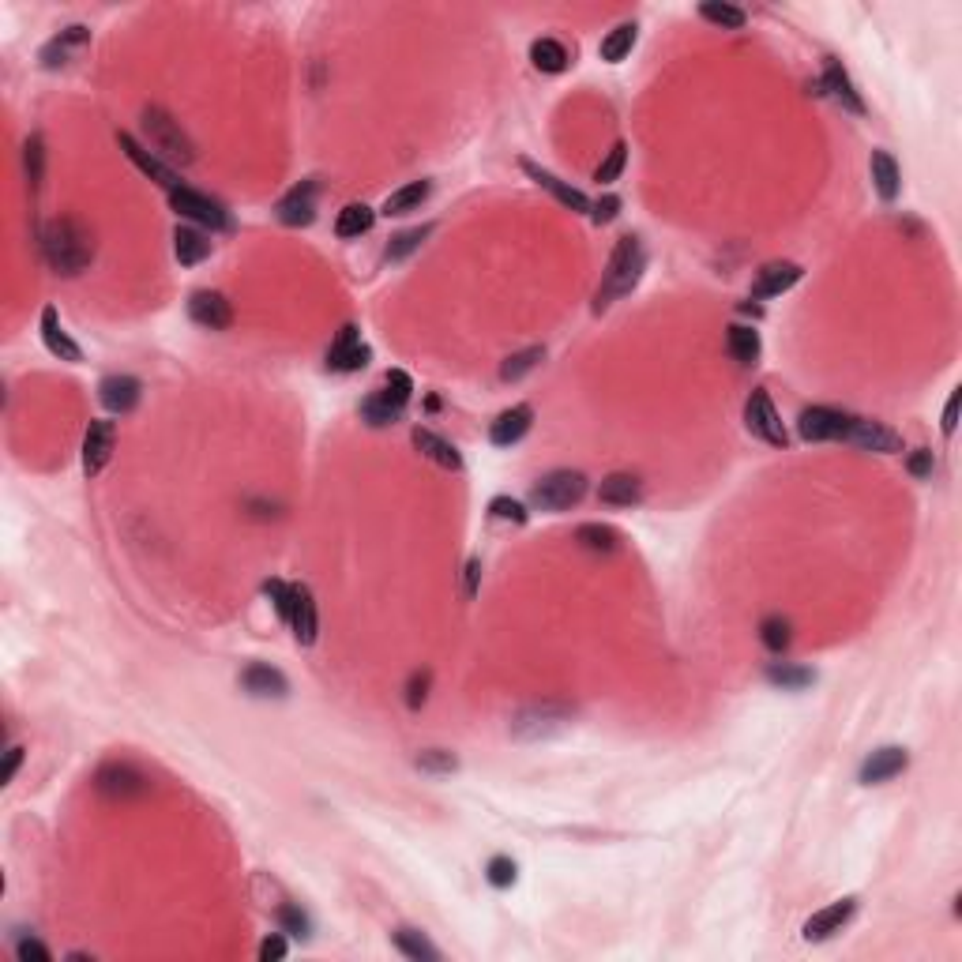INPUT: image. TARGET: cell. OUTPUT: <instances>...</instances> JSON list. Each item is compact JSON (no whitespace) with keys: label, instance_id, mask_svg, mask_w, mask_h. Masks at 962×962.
<instances>
[{"label":"cell","instance_id":"obj_1","mask_svg":"<svg viewBox=\"0 0 962 962\" xmlns=\"http://www.w3.org/2000/svg\"><path fill=\"white\" fill-rule=\"evenodd\" d=\"M42 256H46V264L53 267L57 275L76 279L94 260L91 230H87L79 218H53L46 230H42Z\"/></svg>","mask_w":962,"mask_h":962},{"label":"cell","instance_id":"obj_2","mask_svg":"<svg viewBox=\"0 0 962 962\" xmlns=\"http://www.w3.org/2000/svg\"><path fill=\"white\" fill-rule=\"evenodd\" d=\"M643 271H647V249H643V241L636 233H624L617 241V249L609 252L606 275H602V286L594 294V312H606L613 301L632 294L639 279H643Z\"/></svg>","mask_w":962,"mask_h":962},{"label":"cell","instance_id":"obj_3","mask_svg":"<svg viewBox=\"0 0 962 962\" xmlns=\"http://www.w3.org/2000/svg\"><path fill=\"white\" fill-rule=\"evenodd\" d=\"M140 128H143V140H147V147H151L158 158H170V162H181V166L196 162V147H192V140H188L185 132H181V125L173 121L166 109L147 106V109H143Z\"/></svg>","mask_w":962,"mask_h":962},{"label":"cell","instance_id":"obj_4","mask_svg":"<svg viewBox=\"0 0 962 962\" xmlns=\"http://www.w3.org/2000/svg\"><path fill=\"white\" fill-rule=\"evenodd\" d=\"M583 497H587V478L579 470H553L530 489V504L538 512H568Z\"/></svg>","mask_w":962,"mask_h":962},{"label":"cell","instance_id":"obj_5","mask_svg":"<svg viewBox=\"0 0 962 962\" xmlns=\"http://www.w3.org/2000/svg\"><path fill=\"white\" fill-rule=\"evenodd\" d=\"M94 790L102 793V797H109V801H132V797L151 793V778L143 775L136 763L113 760V763H102V767H98Z\"/></svg>","mask_w":962,"mask_h":962},{"label":"cell","instance_id":"obj_6","mask_svg":"<svg viewBox=\"0 0 962 962\" xmlns=\"http://www.w3.org/2000/svg\"><path fill=\"white\" fill-rule=\"evenodd\" d=\"M745 429L752 436H760L763 444H771V448H786L790 444V433H786V425L778 418L767 388H756L745 399Z\"/></svg>","mask_w":962,"mask_h":962},{"label":"cell","instance_id":"obj_7","mask_svg":"<svg viewBox=\"0 0 962 962\" xmlns=\"http://www.w3.org/2000/svg\"><path fill=\"white\" fill-rule=\"evenodd\" d=\"M170 207L181 218L196 222V226H207V230H230V226H233L230 211H226V207H222L218 200H211V196L196 192V188L181 185L177 192H170Z\"/></svg>","mask_w":962,"mask_h":962},{"label":"cell","instance_id":"obj_8","mask_svg":"<svg viewBox=\"0 0 962 962\" xmlns=\"http://www.w3.org/2000/svg\"><path fill=\"white\" fill-rule=\"evenodd\" d=\"M117 143H121V151L128 155V162H132V166H136L143 177H151V181H155V185H162L166 192H177V188H181V177H177V170H173V166H166V162H162V158H158L151 147H143L136 136L117 132Z\"/></svg>","mask_w":962,"mask_h":962},{"label":"cell","instance_id":"obj_9","mask_svg":"<svg viewBox=\"0 0 962 962\" xmlns=\"http://www.w3.org/2000/svg\"><path fill=\"white\" fill-rule=\"evenodd\" d=\"M113 444H117V421L98 418L87 425V433H83V474L87 478H98L106 470L113 459Z\"/></svg>","mask_w":962,"mask_h":962},{"label":"cell","instance_id":"obj_10","mask_svg":"<svg viewBox=\"0 0 962 962\" xmlns=\"http://www.w3.org/2000/svg\"><path fill=\"white\" fill-rule=\"evenodd\" d=\"M846 429H850V414L831 410V406H808V410H801V418H797V433H801V440H808V444L842 440Z\"/></svg>","mask_w":962,"mask_h":962},{"label":"cell","instance_id":"obj_11","mask_svg":"<svg viewBox=\"0 0 962 962\" xmlns=\"http://www.w3.org/2000/svg\"><path fill=\"white\" fill-rule=\"evenodd\" d=\"M568 722H572V711H568V707L542 703V707H527L523 714H515L512 733L523 737V741H538V737H549L553 730H564Z\"/></svg>","mask_w":962,"mask_h":962},{"label":"cell","instance_id":"obj_12","mask_svg":"<svg viewBox=\"0 0 962 962\" xmlns=\"http://www.w3.org/2000/svg\"><path fill=\"white\" fill-rule=\"evenodd\" d=\"M854 914H857V899L854 895H846V899L831 902V906H823V910H816V914L808 917L805 925H801V936H805L808 944L831 940L835 932H842L850 921H854Z\"/></svg>","mask_w":962,"mask_h":962},{"label":"cell","instance_id":"obj_13","mask_svg":"<svg viewBox=\"0 0 962 962\" xmlns=\"http://www.w3.org/2000/svg\"><path fill=\"white\" fill-rule=\"evenodd\" d=\"M369 361H373V350L361 342V331L354 324H346L327 350V369L331 373H361Z\"/></svg>","mask_w":962,"mask_h":962},{"label":"cell","instance_id":"obj_14","mask_svg":"<svg viewBox=\"0 0 962 962\" xmlns=\"http://www.w3.org/2000/svg\"><path fill=\"white\" fill-rule=\"evenodd\" d=\"M316 196H320V185H316L312 177L290 188V192L275 203V215H279L282 226H294V230L312 226V222H316Z\"/></svg>","mask_w":962,"mask_h":962},{"label":"cell","instance_id":"obj_15","mask_svg":"<svg viewBox=\"0 0 962 962\" xmlns=\"http://www.w3.org/2000/svg\"><path fill=\"white\" fill-rule=\"evenodd\" d=\"M842 440H850L861 451H880V455H899L902 451V436L869 418H850V429H846Z\"/></svg>","mask_w":962,"mask_h":962},{"label":"cell","instance_id":"obj_16","mask_svg":"<svg viewBox=\"0 0 962 962\" xmlns=\"http://www.w3.org/2000/svg\"><path fill=\"white\" fill-rule=\"evenodd\" d=\"M188 316L207 331H226L233 324V305L218 290H196L188 297Z\"/></svg>","mask_w":962,"mask_h":962},{"label":"cell","instance_id":"obj_17","mask_svg":"<svg viewBox=\"0 0 962 962\" xmlns=\"http://www.w3.org/2000/svg\"><path fill=\"white\" fill-rule=\"evenodd\" d=\"M906 767H910V752L899 745H884L865 756V763H861V782H865V786H880V782H891L895 775H902Z\"/></svg>","mask_w":962,"mask_h":962},{"label":"cell","instance_id":"obj_18","mask_svg":"<svg viewBox=\"0 0 962 962\" xmlns=\"http://www.w3.org/2000/svg\"><path fill=\"white\" fill-rule=\"evenodd\" d=\"M98 399H102V406H106L109 414H132L143 399V384L136 376L113 373L98 384Z\"/></svg>","mask_w":962,"mask_h":962},{"label":"cell","instance_id":"obj_19","mask_svg":"<svg viewBox=\"0 0 962 962\" xmlns=\"http://www.w3.org/2000/svg\"><path fill=\"white\" fill-rule=\"evenodd\" d=\"M290 628L301 647H312L320 639V613H316V598L305 583H294V606H290Z\"/></svg>","mask_w":962,"mask_h":962},{"label":"cell","instance_id":"obj_20","mask_svg":"<svg viewBox=\"0 0 962 962\" xmlns=\"http://www.w3.org/2000/svg\"><path fill=\"white\" fill-rule=\"evenodd\" d=\"M823 91L835 98L838 106L846 109V113H854V117H865V102H861V94L854 91V79H850V72L842 68V61H835V57H827L823 61Z\"/></svg>","mask_w":962,"mask_h":962},{"label":"cell","instance_id":"obj_21","mask_svg":"<svg viewBox=\"0 0 962 962\" xmlns=\"http://www.w3.org/2000/svg\"><path fill=\"white\" fill-rule=\"evenodd\" d=\"M805 275V267L793 264V260H775V264H763L756 282H752V297H778L793 290Z\"/></svg>","mask_w":962,"mask_h":962},{"label":"cell","instance_id":"obj_22","mask_svg":"<svg viewBox=\"0 0 962 962\" xmlns=\"http://www.w3.org/2000/svg\"><path fill=\"white\" fill-rule=\"evenodd\" d=\"M523 173H527V177H530V181H534V185H538V188H545V192H549V196H553V200H557V203H564L568 211H575V215H583V211H590V200H587V196H583V192H579V188L564 185L560 177H553V173L542 170V166H534L530 158H523Z\"/></svg>","mask_w":962,"mask_h":962},{"label":"cell","instance_id":"obj_23","mask_svg":"<svg viewBox=\"0 0 962 962\" xmlns=\"http://www.w3.org/2000/svg\"><path fill=\"white\" fill-rule=\"evenodd\" d=\"M42 342H46V350L53 357H61V361H68V365H79L83 361V350L76 346V339L64 331V324H61V316H57V309L53 305H46L42 309Z\"/></svg>","mask_w":962,"mask_h":962},{"label":"cell","instance_id":"obj_24","mask_svg":"<svg viewBox=\"0 0 962 962\" xmlns=\"http://www.w3.org/2000/svg\"><path fill=\"white\" fill-rule=\"evenodd\" d=\"M530 425H534V410H530L527 403H519L512 406V410H504V414L489 425V440H493L497 448H512V444H519V440L530 433Z\"/></svg>","mask_w":962,"mask_h":962},{"label":"cell","instance_id":"obj_25","mask_svg":"<svg viewBox=\"0 0 962 962\" xmlns=\"http://www.w3.org/2000/svg\"><path fill=\"white\" fill-rule=\"evenodd\" d=\"M869 170H872V188H876V196H880L884 203L899 200L902 170H899V162H895V155H891V151H872Z\"/></svg>","mask_w":962,"mask_h":962},{"label":"cell","instance_id":"obj_26","mask_svg":"<svg viewBox=\"0 0 962 962\" xmlns=\"http://www.w3.org/2000/svg\"><path fill=\"white\" fill-rule=\"evenodd\" d=\"M241 688H245L249 696H260V699H282L290 692L286 677H282L275 666H264V662H252V666L241 673Z\"/></svg>","mask_w":962,"mask_h":962},{"label":"cell","instance_id":"obj_27","mask_svg":"<svg viewBox=\"0 0 962 962\" xmlns=\"http://www.w3.org/2000/svg\"><path fill=\"white\" fill-rule=\"evenodd\" d=\"M410 444L429 459V463H436V466H444V470H463V455L455 451V444H448L444 436H436L433 429H414L410 433Z\"/></svg>","mask_w":962,"mask_h":962},{"label":"cell","instance_id":"obj_28","mask_svg":"<svg viewBox=\"0 0 962 962\" xmlns=\"http://www.w3.org/2000/svg\"><path fill=\"white\" fill-rule=\"evenodd\" d=\"M173 256L181 267H196L211 256V237L196 226H177L173 230Z\"/></svg>","mask_w":962,"mask_h":962},{"label":"cell","instance_id":"obj_29","mask_svg":"<svg viewBox=\"0 0 962 962\" xmlns=\"http://www.w3.org/2000/svg\"><path fill=\"white\" fill-rule=\"evenodd\" d=\"M87 42H91V31H87V27H79V23L76 27H64L53 42L42 46V57H38V61H42V68H61V64H68L72 49H83Z\"/></svg>","mask_w":962,"mask_h":962},{"label":"cell","instance_id":"obj_30","mask_svg":"<svg viewBox=\"0 0 962 962\" xmlns=\"http://www.w3.org/2000/svg\"><path fill=\"white\" fill-rule=\"evenodd\" d=\"M598 497H602V504H609V508H632V504L643 500V481H639L636 474H609V478L602 481V489H598Z\"/></svg>","mask_w":962,"mask_h":962},{"label":"cell","instance_id":"obj_31","mask_svg":"<svg viewBox=\"0 0 962 962\" xmlns=\"http://www.w3.org/2000/svg\"><path fill=\"white\" fill-rule=\"evenodd\" d=\"M726 350H730V357L737 361V365L752 369L763 354L760 331H756V327H745V324H733L730 331H726Z\"/></svg>","mask_w":962,"mask_h":962},{"label":"cell","instance_id":"obj_32","mask_svg":"<svg viewBox=\"0 0 962 962\" xmlns=\"http://www.w3.org/2000/svg\"><path fill=\"white\" fill-rule=\"evenodd\" d=\"M530 64H534L538 72H545V76H560V72L572 64V53H568V46L557 42V38H538V42L530 46Z\"/></svg>","mask_w":962,"mask_h":962},{"label":"cell","instance_id":"obj_33","mask_svg":"<svg viewBox=\"0 0 962 962\" xmlns=\"http://www.w3.org/2000/svg\"><path fill=\"white\" fill-rule=\"evenodd\" d=\"M429 192H433V185L429 181H410V185L395 188L388 200H384V215L388 218H399V215H410V211H418L421 203L429 200Z\"/></svg>","mask_w":962,"mask_h":962},{"label":"cell","instance_id":"obj_34","mask_svg":"<svg viewBox=\"0 0 962 962\" xmlns=\"http://www.w3.org/2000/svg\"><path fill=\"white\" fill-rule=\"evenodd\" d=\"M376 222V211L369 207V203H346L339 211V218H335V233L339 237H361V233H369Z\"/></svg>","mask_w":962,"mask_h":962},{"label":"cell","instance_id":"obj_35","mask_svg":"<svg viewBox=\"0 0 962 962\" xmlns=\"http://www.w3.org/2000/svg\"><path fill=\"white\" fill-rule=\"evenodd\" d=\"M636 38H639V27L636 23H621V27H613V31L602 38V46H598V57L602 61H609V64H617V61H624L628 53H632V46H636Z\"/></svg>","mask_w":962,"mask_h":962},{"label":"cell","instance_id":"obj_36","mask_svg":"<svg viewBox=\"0 0 962 962\" xmlns=\"http://www.w3.org/2000/svg\"><path fill=\"white\" fill-rule=\"evenodd\" d=\"M403 410H406V406L391 403L384 391H373V395L361 403V418L369 421L373 429H388V425H395V421L403 418Z\"/></svg>","mask_w":962,"mask_h":962},{"label":"cell","instance_id":"obj_37","mask_svg":"<svg viewBox=\"0 0 962 962\" xmlns=\"http://www.w3.org/2000/svg\"><path fill=\"white\" fill-rule=\"evenodd\" d=\"M575 542L583 545L587 553H617L621 549V534L613 527H602V523H583L575 530Z\"/></svg>","mask_w":962,"mask_h":962},{"label":"cell","instance_id":"obj_38","mask_svg":"<svg viewBox=\"0 0 962 962\" xmlns=\"http://www.w3.org/2000/svg\"><path fill=\"white\" fill-rule=\"evenodd\" d=\"M767 681L775 684V688H786V692H801V688H808V684L816 681V673L805 666H793V662H771V666H767Z\"/></svg>","mask_w":962,"mask_h":962},{"label":"cell","instance_id":"obj_39","mask_svg":"<svg viewBox=\"0 0 962 962\" xmlns=\"http://www.w3.org/2000/svg\"><path fill=\"white\" fill-rule=\"evenodd\" d=\"M545 357V346H527V350H519V354H512L504 365H500V380L504 384H515V380H523L527 373H534L538 369V361Z\"/></svg>","mask_w":962,"mask_h":962},{"label":"cell","instance_id":"obj_40","mask_svg":"<svg viewBox=\"0 0 962 962\" xmlns=\"http://www.w3.org/2000/svg\"><path fill=\"white\" fill-rule=\"evenodd\" d=\"M395 947L403 951L406 959H414V962H436L440 959V951H436L425 936H421L418 929H399L395 932Z\"/></svg>","mask_w":962,"mask_h":962},{"label":"cell","instance_id":"obj_41","mask_svg":"<svg viewBox=\"0 0 962 962\" xmlns=\"http://www.w3.org/2000/svg\"><path fill=\"white\" fill-rule=\"evenodd\" d=\"M699 16L707 19V23H714V27H722V31H741V27H745V19H748L741 8H733V4H718V0L699 4Z\"/></svg>","mask_w":962,"mask_h":962},{"label":"cell","instance_id":"obj_42","mask_svg":"<svg viewBox=\"0 0 962 962\" xmlns=\"http://www.w3.org/2000/svg\"><path fill=\"white\" fill-rule=\"evenodd\" d=\"M429 233H433V226H414V230L395 233V237H391V245H388V252H384V260H388V264H399V260H406L410 252L421 249V241H425Z\"/></svg>","mask_w":962,"mask_h":962},{"label":"cell","instance_id":"obj_43","mask_svg":"<svg viewBox=\"0 0 962 962\" xmlns=\"http://www.w3.org/2000/svg\"><path fill=\"white\" fill-rule=\"evenodd\" d=\"M23 166H27L31 192H38L42 188V173H46V143H42V136H31L23 143Z\"/></svg>","mask_w":962,"mask_h":962},{"label":"cell","instance_id":"obj_44","mask_svg":"<svg viewBox=\"0 0 962 962\" xmlns=\"http://www.w3.org/2000/svg\"><path fill=\"white\" fill-rule=\"evenodd\" d=\"M760 639H763V647H767V651L782 654L786 647H790V621H786V617H778V613L763 617Z\"/></svg>","mask_w":962,"mask_h":962},{"label":"cell","instance_id":"obj_45","mask_svg":"<svg viewBox=\"0 0 962 962\" xmlns=\"http://www.w3.org/2000/svg\"><path fill=\"white\" fill-rule=\"evenodd\" d=\"M624 162H628V147H624V143H613V151H609V155L602 158V166L594 170V181H598V185H613L624 173Z\"/></svg>","mask_w":962,"mask_h":962},{"label":"cell","instance_id":"obj_46","mask_svg":"<svg viewBox=\"0 0 962 962\" xmlns=\"http://www.w3.org/2000/svg\"><path fill=\"white\" fill-rule=\"evenodd\" d=\"M414 763H418L421 771H429V775H451V771H459V760H455L451 752H444V748H429V752H421Z\"/></svg>","mask_w":962,"mask_h":962},{"label":"cell","instance_id":"obj_47","mask_svg":"<svg viewBox=\"0 0 962 962\" xmlns=\"http://www.w3.org/2000/svg\"><path fill=\"white\" fill-rule=\"evenodd\" d=\"M384 395H388L391 403L406 406L410 403V395H414V380H410V373H403V369H391L388 376H384Z\"/></svg>","mask_w":962,"mask_h":962},{"label":"cell","instance_id":"obj_48","mask_svg":"<svg viewBox=\"0 0 962 962\" xmlns=\"http://www.w3.org/2000/svg\"><path fill=\"white\" fill-rule=\"evenodd\" d=\"M264 594L275 602V613L282 621H290V606H294V583H282V579H267Z\"/></svg>","mask_w":962,"mask_h":962},{"label":"cell","instance_id":"obj_49","mask_svg":"<svg viewBox=\"0 0 962 962\" xmlns=\"http://www.w3.org/2000/svg\"><path fill=\"white\" fill-rule=\"evenodd\" d=\"M485 876H489V884L493 887H512L515 884V876H519V869H515V861L512 857H493L489 865H485Z\"/></svg>","mask_w":962,"mask_h":962},{"label":"cell","instance_id":"obj_50","mask_svg":"<svg viewBox=\"0 0 962 962\" xmlns=\"http://www.w3.org/2000/svg\"><path fill=\"white\" fill-rule=\"evenodd\" d=\"M489 515H493V519H512V523H519V527H523V523L530 519L527 508H523L519 500H512V497H493V500H489Z\"/></svg>","mask_w":962,"mask_h":962},{"label":"cell","instance_id":"obj_51","mask_svg":"<svg viewBox=\"0 0 962 962\" xmlns=\"http://www.w3.org/2000/svg\"><path fill=\"white\" fill-rule=\"evenodd\" d=\"M429 681H433L429 669H418V673L406 681V707H410V711H418L421 703L429 699Z\"/></svg>","mask_w":962,"mask_h":962},{"label":"cell","instance_id":"obj_52","mask_svg":"<svg viewBox=\"0 0 962 962\" xmlns=\"http://www.w3.org/2000/svg\"><path fill=\"white\" fill-rule=\"evenodd\" d=\"M617 215H621V196H602L598 203H590V222L594 226H609Z\"/></svg>","mask_w":962,"mask_h":962},{"label":"cell","instance_id":"obj_53","mask_svg":"<svg viewBox=\"0 0 962 962\" xmlns=\"http://www.w3.org/2000/svg\"><path fill=\"white\" fill-rule=\"evenodd\" d=\"M279 925L290 936H309V917L301 914L297 906H279Z\"/></svg>","mask_w":962,"mask_h":962},{"label":"cell","instance_id":"obj_54","mask_svg":"<svg viewBox=\"0 0 962 962\" xmlns=\"http://www.w3.org/2000/svg\"><path fill=\"white\" fill-rule=\"evenodd\" d=\"M959 406H962V391H951V399H947L944 406V421H940V433H944L947 440L959 429Z\"/></svg>","mask_w":962,"mask_h":962},{"label":"cell","instance_id":"obj_55","mask_svg":"<svg viewBox=\"0 0 962 962\" xmlns=\"http://www.w3.org/2000/svg\"><path fill=\"white\" fill-rule=\"evenodd\" d=\"M16 955H19V962H49V959H53V955H49V947L46 944H42V940H34V936H31V940H19V944H16Z\"/></svg>","mask_w":962,"mask_h":962},{"label":"cell","instance_id":"obj_56","mask_svg":"<svg viewBox=\"0 0 962 962\" xmlns=\"http://www.w3.org/2000/svg\"><path fill=\"white\" fill-rule=\"evenodd\" d=\"M906 470L914 474V478H932V470H936V463H932V451L929 448H917L910 459H906Z\"/></svg>","mask_w":962,"mask_h":962},{"label":"cell","instance_id":"obj_57","mask_svg":"<svg viewBox=\"0 0 962 962\" xmlns=\"http://www.w3.org/2000/svg\"><path fill=\"white\" fill-rule=\"evenodd\" d=\"M286 951H290V947H286V936H279V932H275V936H267L264 944H260V959L279 962V959H286Z\"/></svg>","mask_w":962,"mask_h":962},{"label":"cell","instance_id":"obj_58","mask_svg":"<svg viewBox=\"0 0 962 962\" xmlns=\"http://www.w3.org/2000/svg\"><path fill=\"white\" fill-rule=\"evenodd\" d=\"M23 756H27V752H23L19 745L8 748V756H4V767H0V786H8V782L16 778V771L23 767Z\"/></svg>","mask_w":962,"mask_h":962},{"label":"cell","instance_id":"obj_59","mask_svg":"<svg viewBox=\"0 0 962 962\" xmlns=\"http://www.w3.org/2000/svg\"><path fill=\"white\" fill-rule=\"evenodd\" d=\"M478 583H481V560L470 557V560H466V587H463L466 598H474V594H478Z\"/></svg>","mask_w":962,"mask_h":962}]
</instances>
